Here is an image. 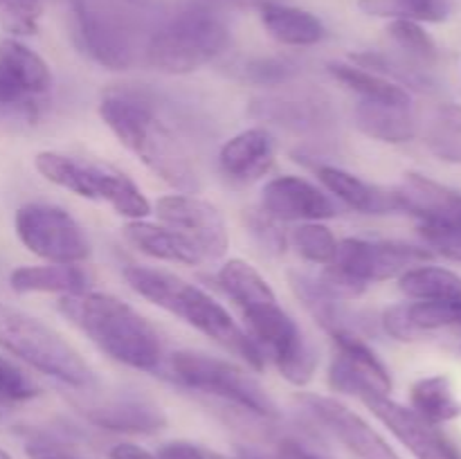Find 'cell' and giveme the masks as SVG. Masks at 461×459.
I'll list each match as a JSON object with an SVG mask.
<instances>
[{"instance_id":"cell-11","label":"cell","mask_w":461,"mask_h":459,"mask_svg":"<svg viewBox=\"0 0 461 459\" xmlns=\"http://www.w3.org/2000/svg\"><path fill=\"white\" fill-rule=\"evenodd\" d=\"M50 88L48 63L18 39H0V108L32 115Z\"/></svg>"},{"instance_id":"cell-45","label":"cell","mask_w":461,"mask_h":459,"mask_svg":"<svg viewBox=\"0 0 461 459\" xmlns=\"http://www.w3.org/2000/svg\"><path fill=\"white\" fill-rule=\"evenodd\" d=\"M7 408H9L7 400L0 399V418H5V414H7Z\"/></svg>"},{"instance_id":"cell-16","label":"cell","mask_w":461,"mask_h":459,"mask_svg":"<svg viewBox=\"0 0 461 459\" xmlns=\"http://www.w3.org/2000/svg\"><path fill=\"white\" fill-rule=\"evenodd\" d=\"M261 212L275 220H324L338 214L331 198L300 176H279L261 189Z\"/></svg>"},{"instance_id":"cell-3","label":"cell","mask_w":461,"mask_h":459,"mask_svg":"<svg viewBox=\"0 0 461 459\" xmlns=\"http://www.w3.org/2000/svg\"><path fill=\"white\" fill-rule=\"evenodd\" d=\"M124 279L140 297L178 315L189 327L205 333L225 351L246 360L248 367L257 369V372L264 369L266 358L259 346L234 322L232 315L219 302L212 300L205 291L176 277V274L165 273V270L144 268V266L124 268Z\"/></svg>"},{"instance_id":"cell-28","label":"cell","mask_w":461,"mask_h":459,"mask_svg":"<svg viewBox=\"0 0 461 459\" xmlns=\"http://www.w3.org/2000/svg\"><path fill=\"white\" fill-rule=\"evenodd\" d=\"M216 282H219V286L223 288L230 300L241 306V310L277 302L275 291L261 277L259 270L243 259L225 261L219 273H216Z\"/></svg>"},{"instance_id":"cell-4","label":"cell","mask_w":461,"mask_h":459,"mask_svg":"<svg viewBox=\"0 0 461 459\" xmlns=\"http://www.w3.org/2000/svg\"><path fill=\"white\" fill-rule=\"evenodd\" d=\"M0 346L63 385L90 390L97 382V376L79 351L68 345L52 327L5 302H0Z\"/></svg>"},{"instance_id":"cell-2","label":"cell","mask_w":461,"mask_h":459,"mask_svg":"<svg viewBox=\"0 0 461 459\" xmlns=\"http://www.w3.org/2000/svg\"><path fill=\"white\" fill-rule=\"evenodd\" d=\"M104 124L147 166L180 194H194L201 178L192 156L147 102L131 94H106L99 104Z\"/></svg>"},{"instance_id":"cell-17","label":"cell","mask_w":461,"mask_h":459,"mask_svg":"<svg viewBox=\"0 0 461 459\" xmlns=\"http://www.w3.org/2000/svg\"><path fill=\"white\" fill-rule=\"evenodd\" d=\"M86 418L104 430L129 432V435H153L167 426V414L156 400L147 396H115L104 403L88 405Z\"/></svg>"},{"instance_id":"cell-9","label":"cell","mask_w":461,"mask_h":459,"mask_svg":"<svg viewBox=\"0 0 461 459\" xmlns=\"http://www.w3.org/2000/svg\"><path fill=\"white\" fill-rule=\"evenodd\" d=\"M14 228L23 246L50 264H81L90 256V241L84 228L59 205H23L16 212Z\"/></svg>"},{"instance_id":"cell-44","label":"cell","mask_w":461,"mask_h":459,"mask_svg":"<svg viewBox=\"0 0 461 459\" xmlns=\"http://www.w3.org/2000/svg\"><path fill=\"white\" fill-rule=\"evenodd\" d=\"M237 459H284L277 453H264V450L250 448V446H239Z\"/></svg>"},{"instance_id":"cell-6","label":"cell","mask_w":461,"mask_h":459,"mask_svg":"<svg viewBox=\"0 0 461 459\" xmlns=\"http://www.w3.org/2000/svg\"><path fill=\"white\" fill-rule=\"evenodd\" d=\"M34 166L45 180L57 187L90 201L108 202L117 214L126 219L142 220L144 216L151 214V202L147 201L142 189L115 166L59 151H41L34 158Z\"/></svg>"},{"instance_id":"cell-19","label":"cell","mask_w":461,"mask_h":459,"mask_svg":"<svg viewBox=\"0 0 461 459\" xmlns=\"http://www.w3.org/2000/svg\"><path fill=\"white\" fill-rule=\"evenodd\" d=\"M401 212L419 220H461V192L421 174H408L394 187Z\"/></svg>"},{"instance_id":"cell-13","label":"cell","mask_w":461,"mask_h":459,"mask_svg":"<svg viewBox=\"0 0 461 459\" xmlns=\"http://www.w3.org/2000/svg\"><path fill=\"white\" fill-rule=\"evenodd\" d=\"M156 214L165 220V225H171L192 238L207 261L221 259L228 252V228L219 207L212 202L194 194H169L158 198Z\"/></svg>"},{"instance_id":"cell-20","label":"cell","mask_w":461,"mask_h":459,"mask_svg":"<svg viewBox=\"0 0 461 459\" xmlns=\"http://www.w3.org/2000/svg\"><path fill=\"white\" fill-rule=\"evenodd\" d=\"M288 282H291V288L297 295V300H300L302 304H304V309L313 315L315 322H318L324 331H329V336L340 331L358 333L360 324L363 322L347 309L345 300H340V297H336L329 291L327 284L322 282L320 274L291 270V273H288Z\"/></svg>"},{"instance_id":"cell-12","label":"cell","mask_w":461,"mask_h":459,"mask_svg":"<svg viewBox=\"0 0 461 459\" xmlns=\"http://www.w3.org/2000/svg\"><path fill=\"white\" fill-rule=\"evenodd\" d=\"M360 400L372 410L374 417H378L390 428L392 435L417 459H461V453L455 448L453 441L412 408H405L387 394H376V392L360 396Z\"/></svg>"},{"instance_id":"cell-32","label":"cell","mask_w":461,"mask_h":459,"mask_svg":"<svg viewBox=\"0 0 461 459\" xmlns=\"http://www.w3.org/2000/svg\"><path fill=\"white\" fill-rule=\"evenodd\" d=\"M358 9L367 16L414 22H441L450 16L448 0H358Z\"/></svg>"},{"instance_id":"cell-43","label":"cell","mask_w":461,"mask_h":459,"mask_svg":"<svg viewBox=\"0 0 461 459\" xmlns=\"http://www.w3.org/2000/svg\"><path fill=\"white\" fill-rule=\"evenodd\" d=\"M111 459H156V454H151L149 450L140 448L135 444H117L111 450Z\"/></svg>"},{"instance_id":"cell-31","label":"cell","mask_w":461,"mask_h":459,"mask_svg":"<svg viewBox=\"0 0 461 459\" xmlns=\"http://www.w3.org/2000/svg\"><path fill=\"white\" fill-rule=\"evenodd\" d=\"M333 346H336V354H340L342 358L349 360L360 374L369 381V385L378 392V394H390L392 392V376L387 372V367L383 364V360L374 354L372 346L358 336V333L340 331L331 333Z\"/></svg>"},{"instance_id":"cell-23","label":"cell","mask_w":461,"mask_h":459,"mask_svg":"<svg viewBox=\"0 0 461 459\" xmlns=\"http://www.w3.org/2000/svg\"><path fill=\"white\" fill-rule=\"evenodd\" d=\"M259 16L266 32L282 45L306 48V45L320 43L327 34L322 21L315 14L300 7H291V4L266 0L259 4Z\"/></svg>"},{"instance_id":"cell-14","label":"cell","mask_w":461,"mask_h":459,"mask_svg":"<svg viewBox=\"0 0 461 459\" xmlns=\"http://www.w3.org/2000/svg\"><path fill=\"white\" fill-rule=\"evenodd\" d=\"M297 400L358 459H401L396 450L360 414L340 400L320 394H300Z\"/></svg>"},{"instance_id":"cell-25","label":"cell","mask_w":461,"mask_h":459,"mask_svg":"<svg viewBox=\"0 0 461 459\" xmlns=\"http://www.w3.org/2000/svg\"><path fill=\"white\" fill-rule=\"evenodd\" d=\"M257 120L275 122L295 130H311L331 122V111L320 99L309 97H264L252 104Z\"/></svg>"},{"instance_id":"cell-22","label":"cell","mask_w":461,"mask_h":459,"mask_svg":"<svg viewBox=\"0 0 461 459\" xmlns=\"http://www.w3.org/2000/svg\"><path fill=\"white\" fill-rule=\"evenodd\" d=\"M318 178L322 180L324 187L340 198L347 207L360 212V214H394L401 212L399 198L394 189L378 187V184L367 183L340 166H320Z\"/></svg>"},{"instance_id":"cell-40","label":"cell","mask_w":461,"mask_h":459,"mask_svg":"<svg viewBox=\"0 0 461 459\" xmlns=\"http://www.w3.org/2000/svg\"><path fill=\"white\" fill-rule=\"evenodd\" d=\"M248 225H250V232L255 234L257 241H259L261 246L268 248V250H273V252L284 250V246H286V237L282 234V230H277L275 219H270L268 214H264V212L250 214Z\"/></svg>"},{"instance_id":"cell-29","label":"cell","mask_w":461,"mask_h":459,"mask_svg":"<svg viewBox=\"0 0 461 459\" xmlns=\"http://www.w3.org/2000/svg\"><path fill=\"white\" fill-rule=\"evenodd\" d=\"M410 400L414 412L435 426L461 417V400L455 394L453 381L444 374L419 378L410 390Z\"/></svg>"},{"instance_id":"cell-15","label":"cell","mask_w":461,"mask_h":459,"mask_svg":"<svg viewBox=\"0 0 461 459\" xmlns=\"http://www.w3.org/2000/svg\"><path fill=\"white\" fill-rule=\"evenodd\" d=\"M77 39L90 58L108 70H129L135 61L129 34L90 0H70Z\"/></svg>"},{"instance_id":"cell-24","label":"cell","mask_w":461,"mask_h":459,"mask_svg":"<svg viewBox=\"0 0 461 459\" xmlns=\"http://www.w3.org/2000/svg\"><path fill=\"white\" fill-rule=\"evenodd\" d=\"M90 277L77 264H48V266H21L9 274V286L18 295L27 292H61L77 295L88 291Z\"/></svg>"},{"instance_id":"cell-38","label":"cell","mask_w":461,"mask_h":459,"mask_svg":"<svg viewBox=\"0 0 461 459\" xmlns=\"http://www.w3.org/2000/svg\"><path fill=\"white\" fill-rule=\"evenodd\" d=\"M39 394V385L18 364L0 356V399L7 403H18V400H30Z\"/></svg>"},{"instance_id":"cell-8","label":"cell","mask_w":461,"mask_h":459,"mask_svg":"<svg viewBox=\"0 0 461 459\" xmlns=\"http://www.w3.org/2000/svg\"><path fill=\"white\" fill-rule=\"evenodd\" d=\"M243 318L248 322V336L288 382L302 387L313 378L320 363L318 349L277 302L246 309Z\"/></svg>"},{"instance_id":"cell-30","label":"cell","mask_w":461,"mask_h":459,"mask_svg":"<svg viewBox=\"0 0 461 459\" xmlns=\"http://www.w3.org/2000/svg\"><path fill=\"white\" fill-rule=\"evenodd\" d=\"M401 291L419 302L461 300V277L439 266H417L401 274Z\"/></svg>"},{"instance_id":"cell-18","label":"cell","mask_w":461,"mask_h":459,"mask_svg":"<svg viewBox=\"0 0 461 459\" xmlns=\"http://www.w3.org/2000/svg\"><path fill=\"white\" fill-rule=\"evenodd\" d=\"M275 162V140L261 126L241 130L221 147L219 166L234 183L261 178Z\"/></svg>"},{"instance_id":"cell-47","label":"cell","mask_w":461,"mask_h":459,"mask_svg":"<svg viewBox=\"0 0 461 459\" xmlns=\"http://www.w3.org/2000/svg\"><path fill=\"white\" fill-rule=\"evenodd\" d=\"M248 3H259L261 4V3H266V0H248Z\"/></svg>"},{"instance_id":"cell-34","label":"cell","mask_w":461,"mask_h":459,"mask_svg":"<svg viewBox=\"0 0 461 459\" xmlns=\"http://www.w3.org/2000/svg\"><path fill=\"white\" fill-rule=\"evenodd\" d=\"M387 34L390 39L408 54L410 58L419 63H430L437 61L439 52H437V43L430 34L421 27V22L414 21H392L387 25Z\"/></svg>"},{"instance_id":"cell-42","label":"cell","mask_w":461,"mask_h":459,"mask_svg":"<svg viewBox=\"0 0 461 459\" xmlns=\"http://www.w3.org/2000/svg\"><path fill=\"white\" fill-rule=\"evenodd\" d=\"M156 459H207V454L187 441H171L158 450Z\"/></svg>"},{"instance_id":"cell-27","label":"cell","mask_w":461,"mask_h":459,"mask_svg":"<svg viewBox=\"0 0 461 459\" xmlns=\"http://www.w3.org/2000/svg\"><path fill=\"white\" fill-rule=\"evenodd\" d=\"M356 124L367 138L381 140L387 144H403L417 135V122H414L410 108L385 106V104L360 102L356 106Z\"/></svg>"},{"instance_id":"cell-46","label":"cell","mask_w":461,"mask_h":459,"mask_svg":"<svg viewBox=\"0 0 461 459\" xmlns=\"http://www.w3.org/2000/svg\"><path fill=\"white\" fill-rule=\"evenodd\" d=\"M0 459H12V454H9L7 450H3V448H0Z\"/></svg>"},{"instance_id":"cell-36","label":"cell","mask_w":461,"mask_h":459,"mask_svg":"<svg viewBox=\"0 0 461 459\" xmlns=\"http://www.w3.org/2000/svg\"><path fill=\"white\" fill-rule=\"evenodd\" d=\"M408 310L410 320L421 333L446 327L461 328V300L417 302V304H408Z\"/></svg>"},{"instance_id":"cell-10","label":"cell","mask_w":461,"mask_h":459,"mask_svg":"<svg viewBox=\"0 0 461 459\" xmlns=\"http://www.w3.org/2000/svg\"><path fill=\"white\" fill-rule=\"evenodd\" d=\"M428 248L401 241H365V238H342L338 241L333 268L360 284L385 282L399 277L405 270L430 261Z\"/></svg>"},{"instance_id":"cell-33","label":"cell","mask_w":461,"mask_h":459,"mask_svg":"<svg viewBox=\"0 0 461 459\" xmlns=\"http://www.w3.org/2000/svg\"><path fill=\"white\" fill-rule=\"evenodd\" d=\"M291 241L293 246H295L297 255L304 256L311 264H333L338 241L336 237H333L331 230H329L327 225L320 223V220H309V223L297 225L291 234Z\"/></svg>"},{"instance_id":"cell-41","label":"cell","mask_w":461,"mask_h":459,"mask_svg":"<svg viewBox=\"0 0 461 459\" xmlns=\"http://www.w3.org/2000/svg\"><path fill=\"white\" fill-rule=\"evenodd\" d=\"M27 457L30 459H77L75 454H70L68 450H63L61 446L52 444L48 439H34L25 446Z\"/></svg>"},{"instance_id":"cell-5","label":"cell","mask_w":461,"mask_h":459,"mask_svg":"<svg viewBox=\"0 0 461 459\" xmlns=\"http://www.w3.org/2000/svg\"><path fill=\"white\" fill-rule=\"evenodd\" d=\"M228 43L230 30L219 14L189 7L153 32L144 61L165 75H189L219 57Z\"/></svg>"},{"instance_id":"cell-26","label":"cell","mask_w":461,"mask_h":459,"mask_svg":"<svg viewBox=\"0 0 461 459\" xmlns=\"http://www.w3.org/2000/svg\"><path fill=\"white\" fill-rule=\"evenodd\" d=\"M329 72L340 81L345 88L356 93L360 102L372 104H385V106L396 108H410L412 106V97L410 90L403 86L394 84L387 76L376 75L372 70L356 66V63H329Z\"/></svg>"},{"instance_id":"cell-21","label":"cell","mask_w":461,"mask_h":459,"mask_svg":"<svg viewBox=\"0 0 461 459\" xmlns=\"http://www.w3.org/2000/svg\"><path fill=\"white\" fill-rule=\"evenodd\" d=\"M124 238L135 250L144 252L151 259L185 266H201L203 261H207L201 248L192 238L185 237L180 230L171 228V225H156L149 223V220H131L124 228Z\"/></svg>"},{"instance_id":"cell-37","label":"cell","mask_w":461,"mask_h":459,"mask_svg":"<svg viewBox=\"0 0 461 459\" xmlns=\"http://www.w3.org/2000/svg\"><path fill=\"white\" fill-rule=\"evenodd\" d=\"M297 75V66L288 58H252L243 63L241 79L259 86H277L291 81Z\"/></svg>"},{"instance_id":"cell-1","label":"cell","mask_w":461,"mask_h":459,"mask_svg":"<svg viewBox=\"0 0 461 459\" xmlns=\"http://www.w3.org/2000/svg\"><path fill=\"white\" fill-rule=\"evenodd\" d=\"M59 310L115 363L140 372H158L162 367L165 351L158 331L120 297L95 291L63 295Z\"/></svg>"},{"instance_id":"cell-35","label":"cell","mask_w":461,"mask_h":459,"mask_svg":"<svg viewBox=\"0 0 461 459\" xmlns=\"http://www.w3.org/2000/svg\"><path fill=\"white\" fill-rule=\"evenodd\" d=\"M417 230L432 255L461 264V220H419Z\"/></svg>"},{"instance_id":"cell-7","label":"cell","mask_w":461,"mask_h":459,"mask_svg":"<svg viewBox=\"0 0 461 459\" xmlns=\"http://www.w3.org/2000/svg\"><path fill=\"white\" fill-rule=\"evenodd\" d=\"M169 367L176 381L189 390L223 399L261 418L279 417V408L273 396L239 364L201 354V351L183 349L171 354Z\"/></svg>"},{"instance_id":"cell-39","label":"cell","mask_w":461,"mask_h":459,"mask_svg":"<svg viewBox=\"0 0 461 459\" xmlns=\"http://www.w3.org/2000/svg\"><path fill=\"white\" fill-rule=\"evenodd\" d=\"M381 324L392 338H396V340L401 342H412L421 336V331H419V328L412 324V320H410L408 304H396V306H390V309H385V313H383L381 318Z\"/></svg>"}]
</instances>
